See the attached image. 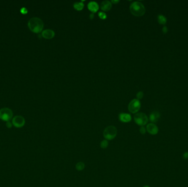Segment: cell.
<instances>
[{
    "mask_svg": "<svg viewBox=\"0 0 188 187\" xmlns=\"http://www.w3.org/2000/svg\"><path fill=\"white\" fill-rule=\"evenodd\" d=\"M54 35H55V33L51 29H46L43 30L42 32V36L44 38L48 40L52 39V38H54Z\"/></svg>",
    "mask_w": 188,
    "mask_h": 187,
    "instance_id": "10",
    "label": "cell"
},
{
    "mask_svg": "<svg viewBox=\"0 0 188 187\" xmlns=\"http://www.w3.org/2000/svg\"><path fill=\"white\" fill-rule=\"evenodd\" d=\"M158 22L159 23V24H162V25L166 24L167 22L166 18L164 16L159 15L158 16Z\"/></svg>",
    "mask_w": 188,
    "mask_h": 187,
    "instance_id": "16",
    "label": "cell"
},
{
    "mask_svg": "<svg viewBox=\"0 0 188 187\" xmlns=\"http://www.w3.org/2000/svg\"><path fill=\"white\" fill-rule=\"evenodd\" d=\"M74 8L77 11H81L84 7V5L82 2H75L74 3Z\"/></svg>",
    "mask_w": 188,
    "mask_h": 187,
    "instance_id": "15",
    "label": "cell"
},
{
    "mask_svg": "<svg viewBox=\"0 0 188 187\" xmlns=\"http://www.w3.org/2000/svg\"><path fill=\"white\" fill-rule=\"evenodd\" d=\"M85 164L81 161L78 162L75 165V169L78 171H83L85 169Z\"/></svg>",
    "mask_w": 188,
    "mask_h": 187,
    "instance_id": "14",
    "label": "cell"
},
{
    "mask_svg": "<svg viewBox=\"0 0 188 187\" xmlns=\"http://www.w3.org/2000/svg\"><path fill=\"white\" fill-rule=\"evenodd\" d=\"M131 13L136 16H141L144 15L146 12L145 7L140 2L135 1L130 5Z\"/></svg>",
    "mask_w": 188,
    "mask_h": 187,
    "instance_id": "2",
    "label": "cell"
},
{
    "mask_svg": "<svg viewBox=\"0 0 188 187\" xmlns=\"http://www.w3.org/2000/svg\"><path fill=\"white\" fill-rule=\"evenodd\" d=\"M147 131L151 135H156L158 132V128L155 124L149 123L146 126Z\"/></svg>",
    "mask_w": 188,
    "mask_h": 187,
    "instance_id": "8",
    "label": "cell"
},
{
    "mask_svg": "<svg viewBox=\"0 0 188 187\" xmlns=\"http://www.w3.org/2000/svg\"><path fill=\"white\" fill-rule=\"evenodd\" d=\"M146 132V129L144 126H141L140 128V134H145Z\"/></svg>",
    "mask_w": 188,
    "mask_h": 187,
    "instance_id": "20",
    "label": "cell"
},
{
    "mask_svg": "<svg viewBox=\"0 0 188 187\" xmlns=\"http://www.w3.org/2000/svg\"><path fill=\"white\" fill-rule=\"evenodd\" d=\"M144 97V93L143 92L140 91V92H139L137 94H136V98H138V100L139 99H141Z\"/></svg>",
    "mask_w": 188,
    "mask_h": 187,
    "instance_id": "19",
    "label": "cell"
},
{
    "mask_svg": "<svg viewBox=\"0 0 188 187\" xmlns=\"http://www.w3.org/2000/svg\"><path fill=\"white\" fill-rule=\"evenodd\" d=\"M183 158L185 159H188V152L184 153V154L183 155Z\"/></svg>",
    "mask_w": 188,
    "mask_h": 187,
    "instance_id": "24",
    "label": "cell"
},
{
    "mask_svg": "<svg viewBox=\"0 0 188 187\" xmlns=\"http://www.w3.org/2000/svg\"><path fill=\"white\" fill-rule=\"evenodd\" d=\"M160 118V114L157 112H152L150 115V120L152 123H155L157 122Z\"/></svg>",
    "mask_w": 188,
    "mask_h": 187,
    "instance_id": "13",
    "label": "cell"
},
{
    "mask_svg": "<svg viewBox=\"0 0 188 187\" xmlns=\"http://www.w3.org/2000/svg\"><path fill=\"white\" fill-rule=\"evenodd\" d=\"M25 119L22 116L18 115L13 118L12 124L14 126L17 128H21L25 125Z\"/></svg>",
    "mask_w": 188,
    "mask_h": 187,
    "instance_id": "7",
    "label": "cell"
},
{
    "mask_svg": "<svg viewBox=\"0 0 188 187\" xmlns=\"http://www.w3.org/2000/svg\"><path fill=\"white\" fill-rule=\"evenodd\" d=\"M21 12L22 13V14H27V13H28V10H27L26 8L23 7L22 8H21Z\"/></svg>",
    "mask_w": 188,
    "mask_h": 187,
    "instance_id": "21",
    "label": "cell"
},
{
    "mask_svg": "<svg viewBox=\"0 0 188 187\" xmlns=\"http://www.w3.org/2000/svg\"><path fill=\"white\" fill-rule=\"evenodd\" d=\"M162 32H163V34H166L167 32H168V28L167 27L165 26L163 27Z\"/></svg>",
    "mask_w": 188,
    "mask_h": 187,
    "instance_id": "22",
    "label": "cell"
},
{
    "mask_svg": "<svg viewBox=\"0 0 188 187\" xmlns=\"http://www.w3.org/2000/svg\"><path fill=\"white\" fill-rule=\"evenodd\" d=\"M141 107V103L138 99H134L132 100L128 105V110L129 112L133 114H135L139 112Z\"/></svg>",
    "mask_w": 188,
    "mask_h": 187,
    "instance_id": "6",
    "label": "cell"
},
{
    "mask_svg": "<svg viewBox=\"0 0 188 187\" xmlns=\"http://www.w3.org/2000/svg\"><path fill=\"white\" fill-rule=\"evenodd\" d=\"M6 126H7V127L8 128H11V127H12V124L10 121H8V122H7Z\"/></svg>",
    "mask_w": 188,
    "mask_h": 187,
    "instance_id": "23",
    "label": "cell"
},
{
    "mask_svg": "<svg viewBox=\"0 0 188 187\" xmlns=\"http://www.w3.org/2000/svg\"><path fill=\"white\" fill-rule=\"evenodd\" d=\"M134 119L135 123L140 126H145L149 120L147 115L143 112L136 113L134 116Z\"/></svg>",
    "mask_w": 188,
    "mask_h": 187,
    "instance_id": "4",
    "label": "cell"
},
{
    "mask_svg": "<svg viewBox=\"0 0 188 187\" xmlns=\"http://www.w3.org/2000/svg\"><path fill=\"white\" fill-rule=\"evenodd\" d=\"M28 26L30 31L38 34L43 31V21L39 18L33 17L28 21Z\"/></svg>",
    "mask_w": 188,
    "mask_h": 187,
    "instance_id": "1",
    "label": "cell"
},
{
    "mask_svg": "<svg viewBox=\"0 0 188 187\" xmlns=\"http://www.w3.org/2000/svg\"><path fill=\"white\" fill-rule=\"evenodd\" d=\"M87 8L89 11H91L92 13H96L98 10L99 6L96 2L92 1L88 3Z\"/></svg>",
    "mask_w": 188,
    "mask_h": 187,
    "instance_id": "12",
    "label": "cell"
},
{
    "mask_svg": "<svg viewBox=\"0 0 188 187\" xmlns=\"http://www.w3.org/2000/svg\"><path fill=\"white\" fill-rule=\"evenodd\" d=\"M98 16L100 18V19H101L102 20H104V19H106V18H107V15L105 13L103 12H100L98 14Z\"/></svg>",
    "mask_w": 188,
    "mask_h": 187,
    "instance_id": "18",
    "label": "cell"
},
{
    "mask_svg": "<svg viewBox=\"0 0 188 187\" xmlns=\"http://www.w3.org/2000/svg\"><path fill=\"white\" fill-rule=\"evenodd\" d=\"M108 146V142L107 140L105 139L101 142L100 147L102 149H106L107 148Z\"/></svg>",
    "mask_w": 188,
    "mask_h": 187,
    "instance_id": "17",
    "label": "cell"
},
{
    "mask_svg": "<svg viewBox=\"0 0 188 187\" xmlns=\"http://www.w3.org/2000/svg\"><path fill=\"white\" fill-rule=\"evenodd\" d=\"M90 19H93L94 18V13H92L90 15Z\"/></svg>",
    "mask_w": 188,
    "mask_h": 187,
    "instance_id": "26",
    "label": "cell"
},
{
    "mask_svg": "<svg viewBox=\"0 0 188 187\" xmlns=\"http://www.w3.org/2000/svg\"><path fill=\"white\" fill-rule=\"evenodd\" d=\"M112 8V3L109 1H103L101 3V9L105 12L109 11Z\"/></svg>",
    "mask_w": 188,
    "mask_h": 187,
    "instance_id": "11",
    "label": "cell"
},
{
    "mask_svg": "<svg viewBox=\"0 0 188 187\" xmlns=\"http://www.w3.org/2000/svg\"><path fill=\"white\" fill-rule=\"evenodd\" d=\"M117 134V129L114 126H109L105 128L103 132L104 138L107 140H111L115 138Z\"/></svg>",
    "mask_w": 188,
    "mask_h": 187,
    "instance_id": "3",
    "label": "cell"
},
{
    "mask_svg": "<svg viewBox=\"0 0 188 187\" xmlns=\"http://www.w3.org/2000/svg\"><path fill=\"white\" fill-rule=\"evenodd\" d=\"M150 187V186H144V187Z\"/></svg>",
    "mask_w": 188,
    "mask_h": 187,
    "instance_id": "27",
    "label": "cell"
},
{
    "mask_svg": "<svg viewBox=\"0 0 188 187\" xmlns=\"http://www.w3.org/2000/svg\"><path fill=\"white\" fill-rule=\"evenodd\" d=\"M119 2V1H118V0H117V1H114V0H112V1H111V3H114V4H117V3H118Z\"/></svg>",
    "mask_w": 188,
    "mask_h": 187,
    "instance_id": "25",
    "label": "cell"
},
{
    "mask_svg": "<svg viewBox=\"0 0 188 187\" xmlns=\"http://www.w3.org/2000/svg\"><path fill=\"white\" fill-rule=\"evenodd\" d=\"M13 112L10 109L8 108H3L0 109V119L8 122L13 117Z\"/></svg>",
    "mask_w": 188,
    "mask_h": 187,
    "instance_id": "5",
    "label": "cell"
},
{
    "mask_svg": "<svg viewBox=\"0 0 188 187\" xmlns=\"http://www.w3.org/2000/svg\"><path fill=\"white\" fill-rule=\"evenodd\" d=\"M119 119L122 123H128L131 121L132 116L128 113H121L119 115Z\"/></svg>",
    "mask_w": 188,
    "mask_h": 187,
    "instance_id": "9",
    "label": "cell"
}]
</instances>
